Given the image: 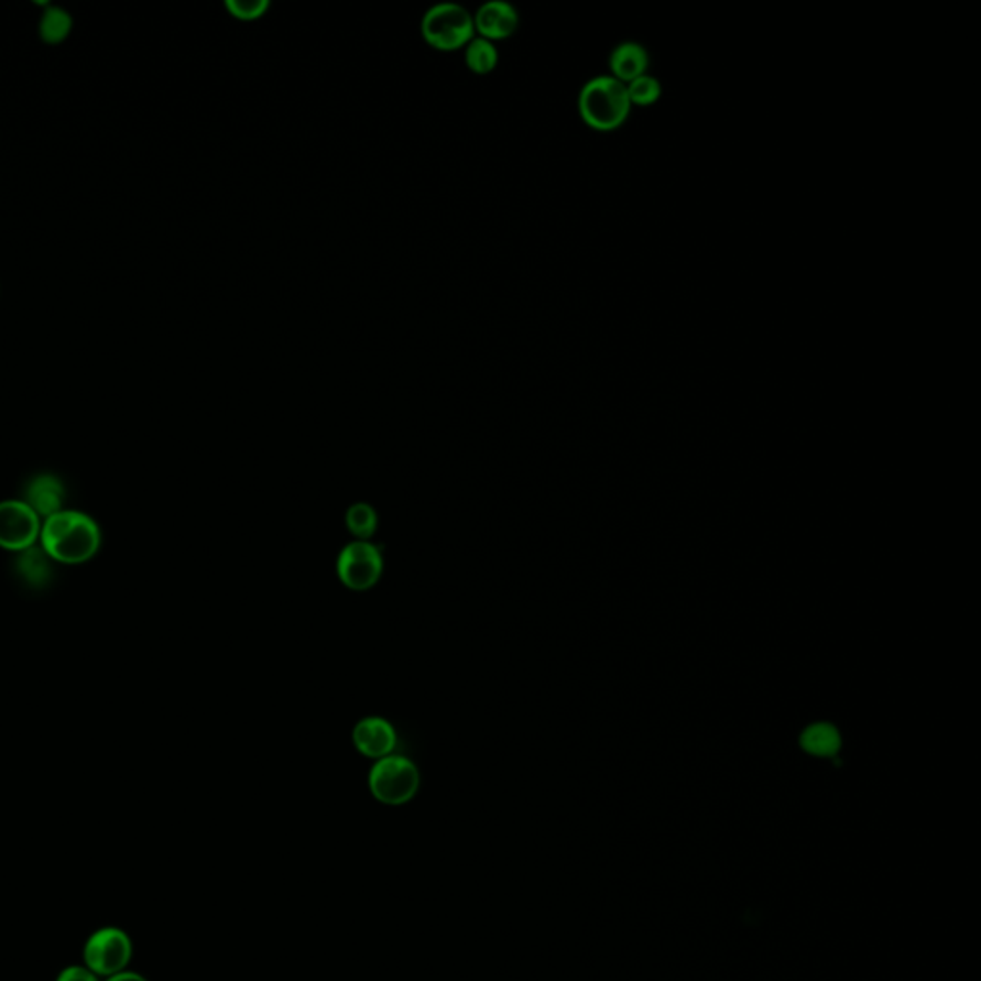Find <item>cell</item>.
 <instances>
[{
	"label": "cell",
	"mask_w": 981,
	"mask_h": 981,
	"mask_svg": "<svg viewBox=\"0 0 981 981\" xmlns=\"http://www.w3.org/2000/svg\"><path fill=\"white\" fill-rule=\"evenodd\" d=\"M46 554L62 564H83L97 554L100 546L98 525L79 512H56L46 517L43 527Z\"/></svg>",
	"instance_id": "1"
},
{
	"label": "cell",
	"mask_w": 981,
	"mask_h": 981,
	"mask_svg": "<svg viewBox=\"0 0 981 981\" xmlns=\"http://www.w3.org/2000/svg\"><path fill=\"white\" fill-rule=\"evenodd\" d=\"M579 113L597 131H613L623 126L631 113L625 85L612 75L590 79L579 92Z\"/></svg>",
	"instance_id": "2"
},
{
	"label": "cell",
	"mask_w": 981,
	"mask_h": 981,
	"mask_svg": "<svg viewBox=\"0 0 981 981\" xmlns=\"http://www.w3.org/2000/svg\"><path fill=\"white\" fill-rule=\"evenodd\" d=\"M369 788L380 804H408L421 789V771L405 755L392 753L370 769Z\"/></svg>",
	"instance_id": "3"
},
{
	"label": "cell",
	"mask_w": 981,
	"mask_h": 981,
	"mask_svg": "<svg viewBox=\"0 0 981 981\" xmlns=\"http://www.w3.org/2000/svg\"><path fill=\"white\" fill-rule=\"evenodd\" d=\"M473 15L460 4L442 2L422 18V35L437 51H458L473 39Z\"/></svg>",
	"instance_id": "4"
},
{
	"label": "cell",
	"mask_w": 981,
	"mask_h": 981,
	"mask_svg": "<svg viewBox=\"0 0 981 981\" xmlns=\"http://www.w3.org/2000/svg\"><path fill=\"white\" fill-rule=\"evenodd\" d=\"M336 571L349 590L364 592L372 589L384 574L382 548L369 541H353L344 546L336 562Z\"/></svg>",
	"instance_id": "5"
},
{
	"label": "cell",
	"mask_w": 981,
	"mask_h": 981,
	"mask_svg": "<svg viewBox=\"0 0 981 981\" xmlns=\"http://www.w3.org/2000/svg\"><path fill=\"white\" fill-rule=\"evenodd\" d=\"M133 957V944L126 931L108 926L95 931L83 949L85 967L97 975H116L126 970Z\"/></svg>",
	"instance_id": "6"
},
{
	"label": "cell",
	"mask_w": 981,
	"mask_h": 981,
	"mask_svg": "<svg viewBox=\"0 0 981 981\" xmlns=\"http://www.w3.org/2000/svg\"><path fill=\"white\" fill-rule=\"evenodd\" d=\"M39 535V517L20 501L0 502V546L8 551L30 548Z\"/></svg>",
	"instance_id": "7"
},
{
	"label": "cell",
	"mask_w": 981,
	"mask_h": 981,
	"mask_svg": "<svg viewBox=\"0 0 981 981\" xmlns=\"http://www.w3.org/2000/svg\"><path fill=\"white\" fill-rule=\"evenodd\" d=\"M353 744L364 757L384 760L397 748V732L382 717H364L355 724Z\"/></svg>",
	"instance_id": "8"
},
{
	"label": "cell",
	"mask_w": 981,
	"mask_h": 981,
	"mask_svg": "<svg viewBox=\"0 0 981 981\" xmlns=\"http://www.w3.org/2000/svg\"><path fill=\"white\" fill-rule=\"evenodd\" d=\"M520 23L516 8L504 0H489L483 7L478 8L473 15V30L480 33L481 39L497 41L514 35Z\"/></svg>",
	"instance_id": "9"
},
{
	"label": "cell",
	"mask_w": 981,
	"mask_h": 981,
	"mask_svg": "<svg viewBox=\"0 0 981 981\" xmlns=\"http://www.w3.org/2000/svg\"><path fill=\"white\" fill-rule=\"evenodd\" d=\"M648 62V52L644 46L633 43V41L621 43L613 48L612 56H610L612 77L623 85L635 81L636 77L646 75Z\"/></svg>",
	"instance_id": "10"
},
{
	"label": "cell",
	"mask_w": 981,
	"mask_h": 981,
	"mask_svg": "<svg viewBox=\"0 0 981 981\" xmlns=\"http://www.w3.org/2000/svg\"><path fill=\"white\" fill-rule=\"evenodd\" d=\"M62 501H64V488L54 476H37L25 488V504L35 514L51 517L52 514L59 512Z\"/></svg>",
	"instance_id": "11"
},
{
	"label": "cell",
	"mask_w": 981,
	"mask_h": 981,
	"mask_svg": "<svg viewBox=\"0 0 981 981\" xmlns=\"http://www.w3.org/2000/svg\"><path fill=\"white\" fill-rule=\"evenodd\" d=\"M74 28V20L67 10L59 7H46L39 22V35L46 45L64 43Z\"/></svg>",
	"instance_id": "12"
},
{
	"label": "cell",
	"mask_w": 981,
	"mask_h": 981,
	"mask_svg": "<svg viewBox=\"0 0 981 981\" xmlns=\"http://www.w3.org/2000/svg\"><path fill=\"white\" fill-rule=\"evenodd\" d=\"M802 748L819 757H832L840 750V734L832 724H813L802 734Z\"/></svg>",
	"instance_id": "13"
},
{
	"label": "cell",
	"mask_w": 981,
	"mask_h": 981,
	"mask_svg": "<svg viewBox=\"0 0 981 981\" xmlns=\"http://www.w3.org/2000/svg\"><path fill=\"white\" fill-rule=\"evenodd\" d=\"M346 525L353 537L359 541H369L378 530L377 510L367 502H357L347 510Z\"/></svg>",
	"instance_id": "14"
},
{
	"label": "cell",
	"mask_w": 981,
	"mask_h": 981,
	"mask_svg": "<svg viewBox=\"0 0 981 981\" xmlns=\"http://www.w3.org/2000/svg\"><path fill=\"white\" fill-rule=\"evenodd\" d=\"M465 59L473 74H489L499 62V52L488 39H472L466 45Z\"/></svg>",
	"instance_id": "15"
},
{
	"label": "cell",
	"mask_w": 981,
	"mask_h": 981,
	"mask_svg": "<svg viewBox=\"0 0 981 981\" xmlns=\"http://www.w3.org/2000/svg\"><path fill=\"white\" fill-rule=\"evenodd\" d=\"M625 89H628L631 106L633 103H636V106H650V103L656 102L657 98L662 97V85L654 77H650V75L636 77L635 81L625 85Z\"/></svg>",
	"instance_id": "16"
},
{
	"label": "cell",
	"mask_w": 981,
	"mask_h": 981,
	"mask_svg": "<svg viewBox=\"0 0 981 981\" xmlns=\"http://www.w3.org/2000/svg\"><path fill=\"white\" fill-rule=\"evenodd\" d=\"M18 571H20V576L25 577L31 585H43L46 579H48V574H51V568H48V564H46V558L41 556V553L37 551H28V553L23 554L20 562H18Z\"/></svg>",
	"instance_id": "17"
},
{
	"label": "cell",
	"mask_w": 981,
	"mask_h": 981,
	"mask_svg": "<svg viewBox=\"0 0 981 981\" xmlns=\"http://www.w3.org/2000/svg\"><path fill=\"white\" fill-rule=\"evenodd\" d=\"M225 7L237 20L251 22V20H258L265 14L266 10L271 8V2L269 0H227Z\"/></svg>",
	"instance_id": "18"
},
{
	"label": "cell",
	"mask_w": 981,
	"mask_h": 981,
	"mask_svg": "<svg viewBox=\"0 0 981 981\" xmlns=\"http://www.w3.org/2000/svg\"><path fill=\"white\" fill-rule=\"evenodd\" d=\"M56 981H98V975L87 967H67L59 972Z\"/></svg>",
	"instance_id": "19"
},
{
	"label": "cell",
	"mask_w": 981,
	"mask_h": 981,
	"mask_svg": "<svg viewBox=\"0 0 981 981\" xmlns=\"http://www.w3.org/2000/svg\"><path fill=\"white\" fill-rule=\"evenodd\" d=\"M108 981H148V980H146V978H144V975L137 974V972H127V970H123V972H119V974L110 975V978H108Z\"/></svg>",
	"instance_id": "20"
}]
</instances>
